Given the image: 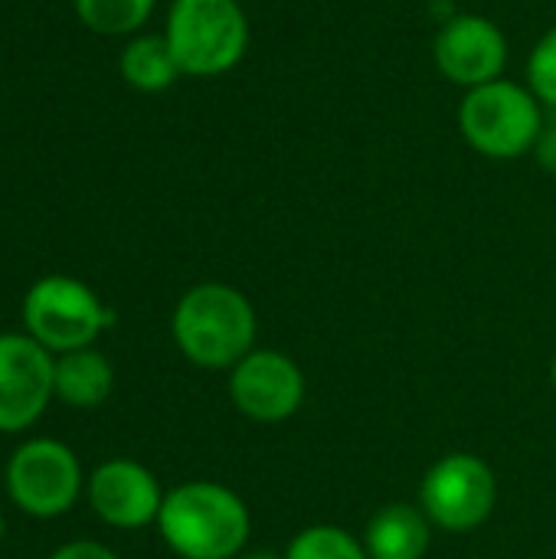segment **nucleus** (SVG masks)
Returning <instances> with one entry per match:
<instances>
[{
    "label": "nucleus",
    "instance_id": "1",
    "mask_svg": "<svg viewBox=\"0 0 556 559\" xmlns=\"http://www.w3.org/2000/svg\"><path fill=\"white\" fill-rule=\"evenodd\" d=\"M157 531L180 559H236L246 554L252 518L233 488L220 481H184L164 495Z\"/></svg>",
    "mask_w": 556,
    "mask_h": 559
},
{
    "label": "nucleus",
    "instance_id": "2",
    "mask_svg": "<svg viewBox=\"0 0 556 559\" xmlns=\"http://www.w3.org/2000/svg\"><path fill=\"white\" fill-rule=\"evenodd\" d=\"M170 334L177 350L203 370H233L256 350L259 318L252 301L223 282H203L180 295Z\"/></svg>",
    "mask_w": 556,
    "mask_h": 559
},
{
    "label": "nucleus",
    "instance_id": "3",
    "mask_svg": "<svg viewBox=\"0 0 556 559\" xmlns=\"http://www.w3.org/2000/svg\"><path fill=\"white\" fill-rule=\"evenodd\" d=\"M544 105L514 79H495L469 88L459 102V131L465 144L488 160H521L544 131Z\"/></svg>",
    "mask_w": 556,
    "mask_h": 559
},
{
    "label": "nucleus",
    "instance_id": "4",
    "mask_svg": "<svg viewBox=\"0 0 556 559\" xmlns=\"http://www.w3.org/2000/svg\"><path fill=\"white\" fill-rule=\"evenodd\" d=\"M164 39L184 75L216 79L249 49V16L239 0H174Z\"/></svg>",
    "mask_w": 556,
    "mask_h": 559
},
{
    "label": "nucleus",
    "instance_id": "5",
    "mask_svg": "<svg viewBox=\"0 0 556 559\" xmlns=\"http://www.w3.org/2000/svg\"><path fill=\"white\" fill-rule=\"evenodd\" d=\"M111 321V308L85 282L69 275H46L23 298L26 334L52 354L95 347Z\"/></svg>",
    "mask_w": 556,
    "mask_h": 559
},
{
    "label": "nucleus",
    "instance_id": "6",
    "mask_svg": "<svg viewBox=\"0 0 556 559\" xmlns=\"http://www.w3.org/2000/svg\"><path fill=\"white\" fill-rule=\"evenodd\" d=\"M7 498L36 521H52L72 511L85 488L79 455L59 439H29L23 442L3 472Z\"/></svg>",
    "mask_w": 556,
    "mask_h": 559
},
{
    "label": "nucleus",
    "instance_id": "7",
    "mask_svg": "<svg viewBox=\"0 0 556 559\" xmlns=\"http://www.w3.org/2000/svg\"><path fill=\"white\" fill-rule=\"evenodd\" d=\"M498 504V478L492 465L472 452L442 455L419 485V508L433 527L469 534L482 527Z\"/></svg>",
    "mask_w": 556,
    "mask_h": 559
},
{
    "label": "nucleus",
    "instance_id": "8",
    "mask_svg": "<svg viewBox=\"0 0 556 559\" xmlns=\"http://www.w3.org/2000/svg\"><path fill=\"white\" fill-rule=\"evenodd\" d=\"M508 52L505 29L485 13H452L439 23L433 39L436 72L465 92L501 79Z\"/></svg>",
    "mask_w": 556,
    "mask_h": 559
},
{
    "label": "nucleus",
    "instance_id": "9",
    "mask_svg": "<svg viewBox=\"0 0 556 559\" xmlns=\"http://www.w3.org/2000/svg\"><path fill=\"white\" fill-rule=\"evenodd\" d=\"M229 403L252 423H285L305 403L301 367L272 347H256L246 354L226 380Z\"/></svg>",
    "mask_w": 556,
    "mask_h": 559
},
{
    "label": "nucleus",
    "instance_id": "10",
    "mask_svg": "<svg viewBox=\"0 0 556 559\" xmlns=\"http://www.w3.org/2000/svg\"><path fill=\"white\" fill-rule=\"evenodd\" d=\"M56 354L29 334H0V436L29 429L49 406Z\"/></svg>",
    "mask_w": 556,
    "mask_h": 559
},
{
    "label": "nucleus",
    "instance_id": "11",
    "mask_svg": "<svg viewBox=\"0 0 556 559\" xmlns=\"http://www.w3.org/2000/svg\"><path fill=\"white\" fill-rule=\"evenodd\" d=\"M88 504L95 518L118 531H141L157 524L164 491L154 472L131 459H108L102 462L85 481Z\"/></svg>",
    "mask_w": 556,
    "mask_h": 559
},
{
    "label": "nucleus",
    "instance_id": "12",
    "mask_svg": "<svg viewBox=\"0 0 556 559\" xmlns=\"http://www.w3.org/2000/svg\"><path fill=\"white\" fill-rule=\"evenodd\" d=\"M370 559H423L433 544V521L419 504H383L364 527Z\"/></svg>",
    "mask_w": 556,
    "mask_h": 559
},
{
    "label": "nucleus",
    "instance_id": "13",
    "mask_svg": "<svg viewBox=\"0 0 556 559\" xmlns=\"http://www.w3.org/2000/svg\"><path fill=\"white\" fill-rule=\"evenodd\" d=\"M111 390H115V367L102 350L82 347V350L56 354L52 396L59 403L72 409H95L111 396Z\"/></svg>",
    "mask_w": 556,
    "mask_h": 559
},
{
    "label": "nucleus",
    "instance_id": "14",
    "mask_svg": "<svg viewBox=\"0 0 556 559\" xmlns=\"http://www.w3.org/2000/svg\"><path fill=\"white\" fill-rule=\"evenodd\" d=\"M121 75L138 92H164L170 88L184 72L167 46L164 36H134L121 49Z\"/></svg>",
    "mask_w": 556,
    "mask_h": 559
},
{
    "label": "nucleus",
    "instance_id": "15",
    "mask_svg": "<svg viewBox=\"0 0 556 559\" xmlns=\"http://www.w3.org/2000/svg\"><path fill=\"white\" fill-rule=\"evenodd\" d=\"M285 559H370L360 537L334 524H311L292 537Z\"/></svg>",
    "mask_w": 556,
    "mask_h": 559
},
{
    "label": "nucleus",
    "instance_id": "16",
    "mask_svg": "<svg viewBox=\"0 0 556 559\" xmlns=\"http://www.w3.org/2000/svg\"><path fill=\"white\" fill-rule=\"evenodd\" d=\"M79 20L105 36H125L147 23L154 0H75Z\"/></svg>",
    "mask_w": 556,
    "mask_h": 559
},
{
    "label": "nucleus",
    "instance_id": "17",
    "mask_svg": "<svg viewBox=\"0 0 556 559\" xmlns=\"http://www.w3.org/2000/svg\"><path fill=\"white\" fill-rule=\"evenodd\" d=\"M544 108L556 111V23L544 29L528 56V82H524Z\"/></svg>",
    "mask_w": 556,
    "mask_h": 559
},
{
    "label": "nucleus",
    "instance_id": "18",
    "mask_svg": "<svg viewBox=\"0 0 556 559\" xmlns=\"http://www.w3.org/2000/svg\"><path fill=\"white\" fill-rule=\"evenodd\" d=\"M49 559H118V554L98 540H69L59 550H52Z\"/></svg>",
    "mask_w": 556,
    "mask_h": 559
},
{
    "label": "nucleus",
    "instance_id": "19",
    "mask_svg": "<svg viewBox=\"0 0 556 559\" xmlns=\"http://www.w3.org/2000/svg\"><path fill=\"white\" fill-rule=\"evenodd\" d=\"M531 157L537 160V167H541L544 174H554L556 177V124H544V131H541V138H537Z\"/></svg>",
    "mask_w": 556,
    "mask_h": 559
},
{
    "label": "nucleus",
    "instance_id": "20",
    "mask_svg": "<svg viewBox=\"0 0 556 559\" xmlns=\"http://www.w3.org/2000/svg\"><path fill=\"white\" fill-rule=\"evenodd\" d=\"M236 559H285V554H272V550H256V554H239Z\"/></svg>",
    "mask_w": 556,
    "mask_h": 559
},
{
    "label": "nucleus",
    "instance_id": "21",
    "mask_svg": "<svg viewBox=\"0 0 556 559\" xmlns=\"http://www.w3.org/2000/svg\"><path fill=\"white\" fill-rule=\"evenodd\" d=\"M3 534H7V521H3V514H0V540H3Z\"/></svg>",
    "mask_w": 556,
    "mask_h": 559
},
{
    "label": "nucleus",
    "instance_id": "22",
    "mask_svg": "<svg viewBox=\"0 0 556 559\" xmlns=\"http://www.w3.org/2000/svg\"><path fill=\"white\" fill-rule=\"evenodd\" d=\"M551 380H554V390H556V357H554V367H551Z\"/></svg>",
    "mask_w": 556,
    "mask_h": 559
}]
</instances>
